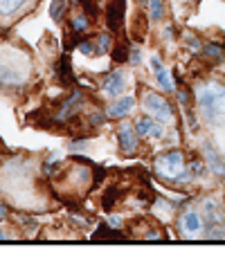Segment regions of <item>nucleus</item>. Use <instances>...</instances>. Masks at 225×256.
I'll return each instance as SVG.
<instances>
[{"instance_id": "obj_1", "label": "nucleus", "mask_w": 225, "mask_h": 256, "mask_svg": "<svg viewBox=\"0 0 225 256\" xmlns=\"http://www.w3.org/2000/svg\"><path fill=\"white\" fill-rule=\"evenodd\" d=\"M196 106L198 112L209 126H225V84L207 81L196 88Z\"/></svg>"}, {"instance_id": "obj_2", "label": "nucleus", "mask_w": 225, "mask_h": 256, "mask_svg": "<svg viewBox=\"0 0 225 256\" xmlns=\"http://www.w3.org/2000/svg\"><path fill=\"white\" fill-rule=\"evenodd\" d=\"M32 72V58L25 50L0 48V86H23Z\"/></svg>"}, {"instance_id": "obj_3", "label": "nucleus", "mask_w": 225, "mask_h": 256, "mask_svg": "<svg viewBox=\"0 0 225 256\" xmlns=\"http://www.w3.org/2000/svg\"><path fill=\"white\" fill-rule=\"evenodd\" d=\"M153 168L160 180L171 182V184H182V182H189V178H191L189 166L185 164L182 150H167V153L158 155Z\"/></svg>"}, {"instance_id": "obj_4", "label": "nucleus", "mask_w": 225, "mask_h": 256, "mask_svg": "<svg viewBox=\"0 0 225 256\" xmlns=\"http://www.w3.org/2000/svg\"><path fill=\"white\" fill-rule=\"evenodd\" d=\"M142 108L149 117L162 122V124H171L173 122V108L164 97H160L158 92H144L142 94Z\"/></svg>"}, {"instance_id": "obj_5", "label": "nucleus", "mask_w": 225, "mask_h": 256, "mask_svg": "<svg viewBox=\"0 0 225 256\" xmlns=\"http://www.w3.org/2000/svg\"><path fill=\"white\" fill-rule=\"evenodd\" d=\"M178 227L185 236H198V232L203 230V218H200L198 212H185L180 214V220H178Z\"/></svg>"}, {"instance_id": "obj_6", "label": "nucleus", "mask_w": 225, "mask_h": 256, "mask_svg": "<svg viewBox=\"0 0 225 256\" xmlns=\"http://www.w3.org/2000/svg\"><path fill=\"white\" fill-rule=\"evenodd\" d=\"M102 88H104V94H108V97H119V94L124 92V88H126V76H124V72L113 70L111 74L104 79Z\"/></svg>"}, {"instance_id": "obj_7", "label": "nucleus", "mask_w": 225, "mask_h": 256, "mask_svg": "<svg viewBox=\"0 0 225 256\" xmlns=\"http://www.w3.org/2000/svg\"><path fill=\"white\" fill-rule=\"evenodd\" d=\"M203 155H205V164L209 166V171L216 176H225V160L223 155L214 148L209 142H203Z\"/></svg>"}, {"instance_id": "obj_8", "label": "nucleus", "mask_w": 225, "mask_h": 256, "mask_svg": "<svg viewBox=\"0 0 225 256\" xmlns=\"http://www.w3.org/2000/svg\"><path fill=\"white\" fill-rule=\"evenodd\" d=\"M137 132L133 130L131 124H122L117 130V140H119V148H122L124 155H131L133 150L137 148Z\"/></svg>"}, {"instance_id": "obj_9", "label": "nucleus", "mask_w": 225, "mask_h": 256, "mask_svg": "<svg viewBox=\"0 0 225 256\" xmlns=\"http://www.w3.org/2000/svg\"><path fill=\"white\" fill-rule=\"evenodd\" d=\"M133 106H135V99L133 97H119L108 106L106 115L111 117V120H122V117H126L128 112L133 110Z\"/></svg>"}, {"instance_id": "obj_10", "label": "nucleus", "mask_w": 225, "mask_h": 256, "mask_svg": "<svg viewBox=\"0 0 225 256\" xmlns=\"http://www.w3.org/2000/svg\"><path fill=\"white\" fill-rule=\"evenodd\" d=\"M27 2H34V0H0V20L16 18V14L27 9Z\"/></svg>"}, {"instance_id": "obj_11", "label": "nucleus", "mask_w": 225, "mask_h": 256, "mask_svg": "<svg viewBox=\"0 0 225 256\" xmlns=\"http://www.w3.org/2000/svg\"><path fill=\"white\" fill-rule=\"evenodd\" d=\"M79 104H81V92H79V90H75V92H72V97L68 99V102L61 106V110H59V120H68L70 115H75V112L81 108Z\"/></svg>"}, {"instance_id": "obj_12", "label": "nucleus", "mask_w": 225, "mask_h": 256, "mask_svg": "<svg viewBox=\"0 0 225 256\" xmlns=\"http://www.w3.org/2000/svg\"><path fill=\"white\" fill-rule=\"evenodd\" d=\"M155 79H158V84L162 90H167V92L173 90V79H171V74H169V70H164V68L155 70Z\"/></svg>"}, {"instance_id": "obj_13", "label": "nucleus", "mask_w": 225, "mask_h": 256, "mask_svg": "<svg viewBox=\"0 0 225 256\" xmlns=\"http://www.w3.org/2000/svg\"><path fill=\"white\" fill-rule=\"evenodd\" d=\"M203 52L209 61H223V56H225V50L221 48V45H205Z\"/></svg>"}, {"instance_id": "obj_14", "label": "nucleus", "mask_w": 225, "mask_h": 256, "mask_svg": "<svg viewBox=\"0 0 225 256\" xmlns=\"http://www.w3.org/2000/svg\"><path fill=\"white\" fill-rule=\"evenodd\" d=\"M146 4H149V16L153 18V20H160L164 14V7H162V0H146Z\"/></svg>"}, {"instance_id": "obj_15", "label": "nucleus", "mask_w": 225, "mask_h": 256, "mask_svg": "<svg viewBox=\"0 0 225 256\" xmlns=\"http://www.w3.org/2000/svg\"><path fill=\"white\" fill-rule=\"evenodd\" d=\"M151 124H153V117H142V120L135 122V132H137V135H142V137L149 135Z\"/></svg>"}, {"instance_id": "obj_16", "label": "nucleus", "mask_w": 225, "mask_h": 256, "mask_svg": "<svg viewBox=\"0 0 225 256\" xmlns=\"http://www.w3.org/2000/svg\"><path fill=\"white\" fill-rule=\"evenodd\" d=\"M72 30L75 32L88 30V18H86V14H75V16H72Z\"/></svg>"}, {"instance_id": "obj_17", "label": "nucleus", "mask_w": 225, "mask_h": 256, "mask_svg": "<svg viewBox=\"0 0 225 256\" xmlns=\"http://www.w3.org/2000/svg\"><path fill=\"white\" fill-rule=\"evenodd\" d=\"M66 2H68V0H52V7H50V14H52L54 20H59V18H61V14L66 12Z\"/></svg>"}, {"instance_id": "obj_18", "label": "nucleus", "mask_w": 225, "mask_h": 256, "mask_svg": "<svg viewBox=\"0 0 225 256\" xmlns=\"http://www.w3.org/2000/svg\"><path fill=\"white\" fill-rule=\"evenodd\" d=\"M108 45H111V36H108V34H102V36L97 38V45H95V52H97V54L106 52Z\"/></svg>"}, {"instance_id": "obj_19", "label": "nucleus", "mask_w": 225, "mask_h": 256, "mask_svg": "<svg viewBox=\"0 0 225 256\" xmlns=\"http://www.w3.org/2000/svg\"><path fill=\"white\" fill-rule=\"evenodd\" d=\"M79 52L86 54V56H90V54H95V45L93 43H81L79 45Z\"/></svg>"}, {"instance_id": "obj_20", "label": "nucleus", "mask_w": 225, "mask_h": 256, "mask_svg": "<svg viewBox=\"0 0 225 256\" xmlns=\"http://www.w3.org/2000/svg\"><path fill=\"white\" fill-rule=\"evenodd\" d=\"M128 58H131L133 66H140V63H142V54H140V50H131V56H128Z\"/></svg>"}, {"instance_id": "obj_21", "label": "nucleus", "mask_w": 225, "mask_h": 256, "mask_svg": "<svg viewBox=\"0 0 225 256\" xmlns=\"http://www.w3.org/2000/svg\"><path fill=\"white\" fill-rule=\"evenodd\" d=\"M102 122H104V115H93L90 117V124L93 126H102Z\"/></svg>"}, {"instance_id": "obj_22", "label": "nucleus", "mask_w": 225, "mask_h": 256, "mask_svg": "<svg viewBox=\"0 0 225 256\" xmlns=\"http://www.w3.org/2000/svg\"><path fill=\"white\" fill-rule=\"evenodd\" d=\"M108 225H111V227H119V225H122V220H119V216H108Z\"/></svg>"}, {"instance_id": "obj_23", "label": "nucleus", "mask_w": 225, "mask_h": 256, "mask_svg": "<svg viewBox=\"0 0 225 256\" xmlns=\"http://www.w3.org/2000/svg\"><path fill=\"white\" fill-rule=\"evenodd\" d=\"M151 68H153V72L162 68V63H160V58H158V56H153V58H151Z\"/></svg>"}, {"instance_id": "obj_24", "label": "nucleus", "mask_w": 225, "mask_h": 256, "mask_svg": "<svg viewBox=\"0 0 225 256\" xmlns=\"http://www.w3.org/2000/svg\"><path fill=\"white\" fill-rule=\"evenodd\" d=\"M5 216H7V207H5V204L0 202V222L5 220Z\"/></svg>"}]
</instances>
